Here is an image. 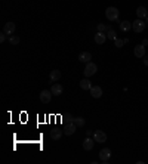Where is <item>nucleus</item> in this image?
<instances>
[{
    "mask_svg": "<svg viewBox=\"0 0 148 164\" xmlns=\"http://www.w3.org/2000/svg\"><path fill=\"white\" fill-rule=\"evenodd\" d=\"M130 28H132V22H129V21H121V22H120V30H121V31L126 33V31H129Z\"/></svg>",
    "mask_w": 148,
    "mask_h": 164,
    "instance_id": "nucleus-18",
    "label": "nucleus"
},
{
    "mask_svg": "<svg viewBox=\"0 0 148 164\" xmlns=\"http://www.w3.org/2000/svg\"><path fill=\"white\" fill-rule=\"evenodd\" d=\"M74 124H76L77 127H83V126H84V118L76 117V118H74Z\"/></svg>",
    "mask_w": 148,
    "mask_h": 164,
    "instance_id": "nucleus-21",
    "label": "nucleus"
},
{
    "mask_svg": "<svg viewBox=\"0 0 148 164\" xmlns=\"http://www.w3.org/2000/svg\"><path fill=\"white\" fill-rule=\"evenodd\" d=\"M96 71H98V67H96L93 62H87V64H86V68H84V71H83V74H84L86 77H90V76H93Z\"/></svg>",
    "mask_w": 148,
    "mask_h": 164,
    "instance_id": "nucleus-2",
    "label": "nucleus"
},
{
    "mask_svg": "<svg viewBox=\"0 0 148 164\" xmlns=\"http://www.w3.org/2000/svg\"><path fill=\"white\" fill-rule=\"evenodd\" d=\"M6 36H8L6 33H2V34H0V42H2V43L6 40Z\"/></svg>",
    "mask_w": 148,
    "mask_h": 164,
    "instance_id": "nucleus-26",
    "label": "nucleus"
},
{
    "mask_svg": "<svg viewBox=\"0 0 148 164\" xmlns=\"http://www.w3.org/2000/svg\"><path fill=\"white\" fill-rule=\"evenodd\" d=\"M62 90H64V87L61 86V84H58V83H53L52 84V89H51V92H52V95H61L62 93Z\"/></svg>",
    "mask_w": 148,
    "mask_h": 164,
    "instance_id": "nucleus-12",
    "label": "nucleus"
},
{
    "mask_svg": "<svg viewBox=\"0 0 148 164\" xmlns=\"http://www.w3.org/2000/svg\"><path fill=\"white\" fill-rule=\"evenodd\" d=\"M98 31H101V33H105V30H107V27L104 25V24H98Z\"/></svg>",
    "mask_w": 148,
    "mask_h": 164,
    "instance_id": "nucleus-25",
    "label": "nucleus"
},
{
    "mask_svg": "<svg viewBox=\"0 0 148 164\" xmlns=\"http://www.w3.org/2000/svg\"><path fill=\"white\" fill-rule=\"evenodd\" d=\"M95 142V140H93ZM93 142H92V139L87 136L86 139H84V142H83V149H86V151H92L93 149Z\"/></svg>",
    "mask_w": 148,
    "mask_h": 164,
    "instance_id": "nucleus-15",
    "label": "nucleus"
},
{
    "mask_svg": "<svg viewBox=\"0 0 148 164\" xmlns=\"http://www.w3.org/2000/svg\"><path fill=\"white\" fill-rule=\"evenodd\" d=\"M144 64L148 67V56H144Z\"/></svg>",
    "mask_w": 148,
    "mask_h": 164,
    "instance_id": "nucleus-27",
    "label": "nucleus"
},
{
    "mask_svg": "<svg viewBox=\"0 0 148 164\" xmlns=\"http://www.w3.org/2000/svg\"><path fill=\"white\" fill-rule=\"evenodd\" d=\"M62 133H64V130H61V129H53V130H51V137H52L53 140H58V139L62 136Z\"/></svg>",
    "mask_w": 148,
    "mask_h": 164,
    "instance_id": "nucleus-14",
    "label": "nucleus"
},
{
    "mask_svg": "<svg viewBox=\"0 0 148 164\" xmlns=\"http://www.w3.org/2000/svg\"><path fill=\"white\" fill-rule=\"evenodd\" d=\"M132 28H133L135 33H142V31L145 30V22H144L142 19L138 18L135 22H132Z\"/></svg>",
    "mask_w": 148,
    "mask_h": 164,
    "instance_id": "nucleus-3",
    "label": "nucleus"
},
{
    "mask_svg": "<svg viewBox=\"0 0 148 164\" xmlns=\"http://www.w3.org/2000/svg\"><path fill=\"white\" fill-rule=\"evenodd\" d=\"M107 39H110V40H116V39H117V36H116V33H114V30H113L111 27H108V31H107Z\"/></svg>",
    "mask_w": 148,
    "mask_h": 164,
    "instance_id": "nucleus-20",
    "label": "nucleus"
},
{
    "mask_svg": "<svg viewBox=\"0 0 148 164\" xmlns=\"http://www.w3.org/2000/svg\"><path fill=\"white\" fill-rule=\"evenodd\" d=\"M80 87H82L83 90H90V89H92V83H90L87 78H84V80L80 81Z\"/></svg>",
    "mask_w": 148,
    "mask_h": 164,
    "instance_id": "nucleus-19",
    "label": "nucleus"
},
{
    "mask_svg": "<svg viewBox=\"0 0 148 164\" xmlns=\"http://www.w3.org/2000/svg\"><path fill=\"white\" fill-rule=\"evenodd\" d=\"M93 140L98 142V143H104V142L107 140V135H105L102 130H96V132L93 133Z\"/></svg>",
    "mask_w": 148,
    "mask_h": 164,
    "instance_id": "nucleus-4",
    "label": "nucleus"
},
{
    "mask_svg": "<svg viewBox=\"0 0 148 164\" xmlns=\"http://www.w3.org/2000/svg\"><path fill=\"white\" fill-rule=\"evenodd\" d=\"M110 157H111V151H110L108 148H104V149H101V152H99V160H101V161L107 163V161L110 160Z\"/></svg>",
    "mask_w": 148,
    "mask_h": 164,
    "instance_id": "nucleus-6",
    "label": "nucleus"
},
{
    "mask_svg": "<svg viewBox=\"0 0 148 164\" xmlns=\"http://www.w3.org/2000/svg\"><path fill=\"white\" fill-rule=\"evenodd\" d=\"M114 43H116V47H123V45L127 43V39H123V40L121 39H116Z\"/></svg>",
    "mask_w": 148,
    "mask_h": 164,
    "instance_id": "nucleus-22",
    "label": "nucleus"
},
{
    "mask_svg": "<svg viewBox=\"0 0 148 164\" xmlns=\"http://www.w3.org/2000/svg\"><path fill=\"white\" fill-rule=\"evenodd\" d=\"M105 17H107L108 21H117V19H118V9H117V8H113V6L107 8Z\"/></svg>",
    "mask_w": 148,
    "mask_h": 164,
    "instance_id": "nucleus-1",
    "label": "nucleus"
},
{
    "mask_svg": "<svg viewBox=\"0 0 148 164\" xmlns=\"http://www.w3.org/2000/svg\"><path fill=\"white\" fill-rule=\"evenodd\" d=\"M90 95H92V98L98 99V98H101V95H102V89H101L99 86H93V87L90 89Z\"/></svg>",
    "mask_w": 148,
    "mask_h": 164,
    "instance_id": "nucleus-11",
    "label": "nucleus"
},
{
    "mask_svg": "<svg viewBox=\"0 0 148 164\" xmlns=\"http://www.w3.org/2000/svg\"><path fill=\"white\" fill-rule=\"evenodd\" d=\"M15 24L14 22H8V24H5V27H3V33H6L8 36H11V34H14V31H15Z\"/></svg>",
    "mask_w": 148,
    "mask_h": 164,
    "instance_id": "nucleus-10",
    "label": "nucleus"
},
{
    "mask_svg": "<svg viewBox=\"0 0 148 164\" xmlns=\"http://www.w3.org/2000/svg\"><path fill=\"white\" fill-rule=\"evenodd\" d=\"M79 59H80V62H90V59H92V55L89 53V52H82L80 55H79Z\"/></svg>",
    "mask_w": 148,
    "mask_h": 164,
    "instance_id": "nucleus-13",
    "label": "nucleus"
},
{
    "mask_svg": "<svg viewBox=\"0 0 148 164\" xmlns=\"http://www.w3.org/2000/svg\"><path fill=\"white\" fill-rule=\"evenodd\" d=\"M133 53H135L136 58H144V56H145V47H144V45H138V46L135 47Z\"/></svg>",
    "mask_w": 148,
    "mask_h": 164,
    "instance_id": "nucleus-9",
    "label": "nucleus"
},
{
    "mask_svg": "<svg viewBox=\"0 0 148 164\" xmlns=\"http://www.w3.org/2000/svg\"><path fill=\"white\" fill-rule=\"evenodd\" d=\"M9 43H11V45H18V43H19V37H18V36L9 37Z\"/></svg>",
    "mask_w": 148,
    "mask_h": 164,
    "instance_id": "nucleus-23",
    "label": "nucleus"
},
{
    "mask_svg": "<svg viewBox=\"0 0 148 164\" xmlns=\"http://www.w3.org/2000/svg\"><path fill=\"white\" fill-rule=\"evenodd\" d=\"M76 129H77V126L74 124V121H73V123H68V124L65 126V129H64V133H65L67 136H71V135H74Z\"/></svg>",
    "mask_w": 148,
    "mask_h": 164,
    "instance_id": "nucleus-7",
    "label": "nucleus"
},
{
    "mask_svg": "<svg viewBox=\"0 0 148 164\" xmlns=\"http://www.w3.org/2000/svg\"><path fill=\"white\" fill-rule=\"evenodd\" d=\"M105 40H107V34H105V33L98 31V33L95 34V43H96V45H104Z\"/></svg>",
    "mask_w": 148,
    "mask_h": 164,
    "instance_id": "nucleus-8",
    "label": "nucleus"
},
{
    "mask_svg": "<svg viewBox=\"0 0 148 164\" xmlns=\"http://www.w3.org/2000/svg\"><path fill=\"white\" fill-rule=\"evenodd\" d=\"M136 15H138V18L141 19V18H147V15H148V12H147V8H144V6H139L138 9H136Z\"/></svg>",
    "mask_w": 148,
    "mask_h": 164,
    "instance_id": "nucleus-17",
    "label": "nucleus"
},
{
    "mask_svg": "<svg viewBox=\"0 0 148 164\" xmlns=\"http://www.w3.org/2000/svg\"><path fill=\"white\" fill-rule=\"evenodd\" d=\"M62 121H64L65 124H68V123H73V121H74V118L68 114V115H65V117H64V120H62Z\"/></svg>",
    "mask_w": 148,
    "mask_h": 164,
    "instance_id": "nucleus-24",
    "label": "nucleus"
},
{
    "mask_svg": "<svg viewBox=\"0 0 148 164\" xmlns=\"http://www.w3.org/2000/svg\"><path fill=\"white\" fill-rule=\"evenodd\" d=\"M49 78H51V81H52V83L58 81V80L61 78V71H58V70H53V71H51V76H49Z\"/></svg>",
    "mask_w": 148,
    "mask_h": 164,
    "instance_id": "nucleus-16",
    "label": "nucleus"
},
{
    "mask_svg": "<svg viewBox=\"0 0 148 164\" xmlns=\"http://www.w3.org/2000/svg\"><path fill=\"white\" fill-rule=\"evenodd\" d=\"M51 99H52V92H51V90H42V93H40V101H42L43 104H49Z\"/></svg>",
    "mask_w": 148,
    "mask_h": 164,
    "instance_id": "nucleus-5",
    "label": "nucleus"
},
{
    "mask_svg": "<svg viewBox=\"0 0 148 164\" xmlns=\"http://www.w3.org/2000/svg\"><path fill=\"white\" fill-rule=\"evenodd\" d=\"M145 24H148V17H147V18H145Z\"/></svg>",
    "mask_w": 148,
    "mask_h": 164,
    "instance_id": "nucleus-28",
    "label": "nucleus"
}]
</instances>
